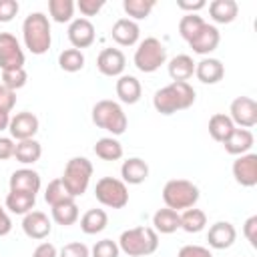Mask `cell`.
I'll use <instances>...</instances> for the list:
<instances>
[{"label": "cell", "instance_id": "1", "mask_svg": "<svg viewBox=\"0 0 257 257\" xmlns=\"http://www.w3.org/2000/svg\"><path fill=\"white\" fill-rule=\"evenodd\" d=\"M195 102V88L189 82H171L159 88L153 96V106L161 114H173L185 110Z\"/></svg>", "mask_w": 257, "mask_h": 257}, {"label": "cell", "instance_id": "2", "mask_svg": "<svg viewBox=\"0 0 257 257\" xmlns=\"http://www.w3.org/2000/svg\"><path fill=\"white\" fill-rule=\"evenodd\" d=\"M22 38L26 48L32 54H44L48 52L52 44V34H50V20L42 12H32L24 18L22 22Z\"/></svg>", "mask_w": 257, "mask_h": 257}, {"label": "cell", "instance_id": "3", "mask_svg": "<svg viewBox=\"0 0 257 257\" xmlns=\"http://www.w3.org/2000/svg\"><path fill=\"white\" fill-rule=\"evenodd\" d=\"M118 249L128 257H145L159 249V235L153 227H133L120 233Z\"/></svg>", "mask_w": 257, "mask_h": 257}, {"label": "cell", "instance_id": "4", "mask_svg": "<svg viewBox=\"0 0 257 257\" xmlns=\"http://www.w3.org/2000/svg\"><path fill=\"white\" fill-rule=\"evenodd\" d=\"M163 201L169 209L181 211V209H191L199 201V189L195 183L187 179H171L163 187Z\"/></svg>", "mask_w": 257, "mask_h": 257}, {"label": "cell", "instance_id": "5", "mask_svg": "<svg viewBox=\"0 0 257 257\" xmlns=\"http://www.w3.org/2000/svg\"><path fill=\"white\" fill-rule=\"evenodd\" d=\"M92 122L112 135H122L126 131V114L122 110V106L114 100H98L92 106Z\"/></svg>", "mask_w": 257, "mask_h": 257}, {"label": "cell", "instance_id": "6", "mask_svg": "<svg viewBox=\"0 0 257 257\" xmlns=\"http://www.w3.org/2000/svg\"><path fill=\"white\" fill-rule=\"evenodd\" d=\"M90 177H92V163L86 157H72L66 163L60 179L72 197H80L82 193H86Z\"/></svg>", "mask_w": 257, "mask_h": 257}, {"label": "cell", "instance_id": "7", "mask_svg": "<svg viewBox=\"0 0 257 257\" xmlns=\"http://www.w3.org/2000/svg\"><path fill=\"white\" fill-rule=\"evenodd\" d=\"M165 60H167V48L155 36L145 38L135 50V66L141 72H155L161 68V64H165Z\"/></svg>", "mask_w": 257, "mask_h": 257}, {"label": "cell", "instance_id": "8", "mask_svg": "<svg viewBox=\"0 0 257 257\" xmlns=\"http://www.w3.org/2000/svg\"><path fill=\"white\" fill-rule=\"evenodd\" d=\"M94 197L100 205L110 207V209H122L128 203V189L126 183L114 177H102L96 181L94 187Z\"/></svg>", "mask_w": 257, "mask_h": 257}, {"label": "cell", "instance_id": "9", "mask_svg": "<svg viewBox=\"0 0 257 257\" xmlns=\"http://www.w3.org/2000/svg\"><path fill=\"white\" fill-rule=\"evenodd\" d=\"M0 68L2 70L24 68V52L16 36L10 32H0Z\"/></svg>", "mask_w": 257, "mask_h": 257}, {"label": "cell", "instance_id": "10", "mask_svg": "<svg viewBox=\"0 0 257 257\" xmlns=\"http://www.w3.org/2000/svg\"><path fill=\"white\" fill-rule=\"evenodd\" d=\"M229 118L241 128H251L257 124V102L249 96H237L229 106Z\"/></svg>", "mask_w": 257, "mask_h": 257}, {"label": "cell", "instance_id": "11", "mask_svg": "<svg viewBox=\"0 0 257 257\" xmlns=\"http://www.w3.org/2000/svg\"><path fill=\"white\" fill-rule=\"evenodd\" d=\"M8 131H10L12 139H16V141L34 139V135L38 133V118H36V114L28 112V110L16 112L14 116H10Z\"/></svg>", "mask_w": 257, "mask_h": 257}, {"label": "cell", "instance_id": "12", "mask_svg": "<svg viewBox=\"0 0 257 257\" xmlns=\"http://www.w3.org/2000/svg\"><path fill=\"white\" fill-rule=\"evenodd\" d=\"M233 177L241 187H255L257 185V155L245 153L237 157L233 163Z\"/></svg>", "mask_w": 257, "mask_h": 257}, {"label": "cell", "instance_id": "13", "mask_svg": "<svg viewBox=\"0 0 257 257\" xmlns=\"http://www.w3.org/2000/svg\"><path fill=\"white\" fill-rule=\"evenodd\" d=\"M22 231L26 233V237L40 241V239H46L50 235L52 223L46 217V213H42V211H30L22 219Z\"/></svg>", "mask_w": 257, "mask_h": 257}, {"label": "cell", "instance_id": "14", "mask_svg": "<svg viewBox=\"0 0 257 257\" xmlns=\"http://www.w3.org/2000/svg\"><path fill=\"white\" fill-rule=\"evenodd\" d=\"M219 40H221V34L217 30V26L213 24H203L201 30L189 40V46L193 48V52L197 54H209L213 52L217 46H219Z\"/></svg>", "mask_w": 257, "mask_h": 257}, {"label": "cell", "instance_id": "15", "mask_svg": "<svg viewBox=\"0 0 257 257\" xmlns=\"http://www.w3.org/2000/svg\"><path fill=\"white\" fill-rule=\"evenodd\" d=\"M126 66V58L118 48H104L96 58V68L104 76H120Z\"/></svg>", "mask_w": 257, "mask_h": 257}, {"label": "cell", "instance_id": "16", "mask_svg": "<svg viewBox=\"0 0 257 257\" xmlns=\"http://www.w3.org/2000/svg\"><path fill=\"white\" fill-rule=\"evenodd\" d=\"M68 40L76 50L88 48L94 42V26H92V22L88 18L72 20L70 26H68Z\"/></svg>", "mask_w": 257, "mask_h": 257}, {"label": "cell", "instance_id": "17", "mask_svg": "<svg viewBox=\"0 0 257 257\" xmlns=\"http://www.w3.org/2000/svg\"><path fill=\"white\" fill-rule=\"evenodd\" d=\"M237 239V231L229 221H217L209 227L207 241L213 249H229Z\"/></svg>", "mask_w": 257, "mask_h": 257}, {"label": "cell", "instance_id": "18", "mask_svg": "<svg viewBox=\"0 0 257 257\" xmlns=\"http://www.w3.org/2000/svg\"><path fill=\"white\" fill-rule=\"evenodd\" d=\"M110 36L116 44L120 46H133L139 42V36H141V28L135 20L131 18H118L112 28H110Z\"/></svg>", "mask_w": 257, "mask_h": 257}, {"label": "cell", "instance_id": "19", "mask_svg": "<svg viewBox=\"0 0 257 257\" xmlns=\"http://www.w3.org/2000/svg\"><path fill=\"white\" fill-rule=\"evenodd\" d=\"M10 191L36 195L40 191V175L32 169H18L10 175Z\"/></svg>", "mask_w": 257, "mask_h": 257}, {"label": "cell", "instance_id": "20", "mask_svg": "<svg viewBox=\"0 0 257 257\" xmlns=\"http://www.w3.org/2000/svg\"><path fill=\"white\" fill-rule=\"evenodd\" d=\"M253 143H255V137L249 128H233V133L225 139L223 147L229 155H239L241 157V155L251 151Z\"/></svg>", "mask_w": 257, "mask_h": 257}, {"label": "cell", "instance_id": "21", "mask_svg": "<svg viewBox=\"0 0 257 257\" xmlns=\"http://www.w3.org/2000/svg\"><path fill=\"white\" fill-rule=\"evenodd\" d=\"M195 74L203 84H217L225 76V66L219 58H203L195 64Z\"/></svg>", "mask_w": 257, "mask_h": 257}, {"label": "cell", "instance_id": "22", "mask_svg": "<svg viewBox=\"0 0 257 257\" xmlns=\"http://www.w3.org/2000/svg\"><path fill=\"white\" fill-rule=\"evenodd\" d=\"M143 94V86L139 82V78L131 76V74H120L116 80V96L120 102L124 104H135L141 100Z\"/></svg>", "mask_w": 257, "mask_h": 257}, {"label": "cell", "instance_id": "23", "mask_svg": "<svg viewBox=\"0 0 257 257\" xmlns=\"http://www.w3.org/2000/svg\"><path fill=\"white\" fill-rule=\"evenodd\" d=\"M120 177H122V183H128V185H141L147 181L149 177V165L139 159V157H133V159H126L120 167Z\"/></svg>", "mask_w": 257, "mask_h": 257}, {"label": "cell", "instance_id": "24", "mask_svg": "<svg viewBox=\"0 0 257 257\" xmlns=\"http://www.w3.org/2000/svg\"><path fill=\"white\" fill-rule=\"evenodd\" d=\"M195 74V62L189 54H177L169 62V76L173 82H187Z\"/></svg>", "mask_w": 257, "mask_h": 257}, {"label": "cell", "instance_id": "25", "mask_svg": "<svg viewBox=\"0 0 257 257\" xmlns=\"http://www.w3.org/2000/svg\"><path fill=\"white\" fill-rule=\"evenodd\" d=\"M153 227L157 233H163V235H169V233H175L177 229H181V215L169 207L165 209H159L155 215H153Z\"/></svg>", "mask_w": 257, "mask_h": 257}, {"label": "cell", "instance_id": "26", "mask_svg": "<svg viewBox=\"0 0 257 257\" xmlns=\"http://www.w3.org/2000/svg\"><path fill=\"white\" fill-rule=\"evenodd\" d=\"M239 6L235 0H213L209 4V14L217 24H229L237 18Z\"/></svg>", "mask_w": 257, "mask_h": 257}, {"label": "cell", "instance_id": "27", "mask_svg": "<svg viewBox=\"0 0 257 257\" xmlns=\"http://www.w3.org/2000/svg\"><path fill=\"white\" fill-rule=\"evenodd\" d=\"M108 223V215L102 209H88L82 217H80V229L86 235H96L100 233Z\"/></svg>", "mask_w": 257, "mask_h": 257}, {"label": "cell", "instance_id": "28", "mask_svg": "<svg viewBox=\"0 0 257 257\" xmlns=\"http://www.w3.org/2000/svg\"><path fill=\"white\" fill-rule=\"evenodd\" d=\"M235 124L233 120L229 118V114H223V112H217L209 118V135L213 141L217 143H225V139L233 133Z\"/></svg>", "mask_w": 257, "mask_h": 257}, {"label": "cell", "instance_id": "29", "mask_svg": "<svg viewBox=\"0 0 257 257\" xmlns=\"http://www.w3.org/2000/svg\"><path fill=\"white\" fill-rule=\"evenodd\" d=\"M42 155V147L38 141L28 139V141H18L14 149V157L22 165H34Z\"/></svg>", "mask_w": 257, "mask_h": 257}, {"label": "cell", "instance_id": "30", "mask_svg": "<svg viewBox=\"0 0 257 257\" xmlns=\"http://www.w3.org/2000/svg\"><path fill=\"white\" fill-rule=\"evenodd\" d=\"M34 203H36V195L22 193V191H10L6 197V207L16 215L30 213L34 209Z\"/></svg>", "mask_w": 257, "mask_h": 257}, {"label": "cell", "instance_id": "31", "mask_svg": "<svg viewBox=\"0 0 257 257\" xmlns=\"http://www.w3.org/2000/svg\"><path fill=\"white\" fill-rule=\"evenodd\" d=\"M94 155L102 161H118L122 157V145L112 137H102L94 145Z\"/></svg>", "mask_w": 257, "mask_h": 257}, {"label": "cell", "instance_id": "32", "mask_svg": "<svg viewBox=\"0 0 257 257\" xmlns=\"http://www.w3.org/2000/svg\"><path fill=\"white\" fill-rule=\"evenodd\" d=\"M205 225H207V215L201 209L191 207L185 209V213L181 215V229L187 233H199L205 229Z\"/></svg>", "mask_w": 257, "mask_h": 257}, {"label": "cell", "instance_id": "33", "mask_svg": "<svg viewBox=\"0 0 257 257\" xmlns=\"http://www.w3.org/2000/svg\"><path fill=\"white\" fill-rule=\"evenodd\" d=\"M52 219L54 223L62 225V227H68L72 223H76L78 219V205L72 201H66V203H60V205H54L52 207Z\"/></svg>", "mask_w": 257, "mask_h": 257}, {"label": "cell", "instance_id": "34", "mask_svg": "<svg viewBox=\"0 0 257 257\" xmlns=\"http://www.w3.org/2000/svg\"><path fill=\"white\" fill-rule=\"evenodd\" d=\"M72 199H74V197L66 191L62 179H54V181H50L48 187H46V191H44V201H46L50 207L60 205V203H66V201H72Z\"/></svg>", "mask_w": 257, "mask_h": 257}, {"label": "cell", "instance_id": "35", "mask_svg": "<svg viewBox=\"0 0 257 257\" xmlns=\"http://www.w3.org/2000/svg\"><path fill=\"white\" fill-rule=\"evenodd\" d=\"M48 12H50L52 20L58 22V24L70 22L72 14H74V2L72 0H50L48 2Z\"/></svg>", "mask_w": 257, "mask_h": 257}, {"label": "cell", "instance_id": "36", "mask_svg": "<svg viewBox=\"0 0 257 257\" xmlns=\"http://www.w3.org/2000/svg\"><path fill=\"white\" fill-rule=\"evenodd\" d=\"M58 66L66 72H78L84 66V54L76 48H66L58 54Z\"/></svg>", "mask_w": 257, "mask_h": 257}, {"label": "cell", "instance_id": "37", "mask_svg": "<svg viewBox=\"0 0 257 257\" xmlns=\"http://www.w3.org/2000/svg\"><path fill=\"white\" fill-rule=\"evenodd\" d=\"M122 8L131 16V20H143L151 14V10L155 8V2L153 0H122Z\"/></svg>", "mask_w": 257, "mask_h": 257}, {"label": "cell", "instance_id": "38", "mask_svg": "<svg viewBox=\"0 0 257 257\" xmlns=\"http://www.w3.org/2000/svg\"><path fill=\"white\" fill-rule=\"evenodd\" d=\"M203 24H205V20H203L199 14H185V16L181 18V22H179V34L189 42V40L201 30Z\"/></svg>", "mask_w": 257, "mask_h": 257}, {"label": "cell", "instance_id": "39", "mask_svg": "<svg viewBox=\"0 0 257 257\" xmlns=\"http://www.w3.org/2000/svg\"><path fill=\"white\" fill-rule=\"evenodd\" d=\"M26 80H28V74H26V70L24 68H16V70H2V84L6 86V88H10V90H18V88H22L24 84H26Z\"/></svg>", "mask_w": 257, "mask_h": 257}, {"label": "cell", "instance_id": "40", "mask_svg": "<svg viewBox=\"0 0 257 257\" xmlns=\"http://www.w3.org/2000/svg\"><path fill=\"white\" fill-rule=\"evenodd\" d=\"M120 249H118V243L112 241V239H102V241H96L92 251H90V257H118Z\"/></svg>", "mask_w": 257, "mask_h": 257}, {"label": "cell", "instance_id": "41", "mask_svg": "<svg viewBox=\"0 0 257 257\" xmlns=\"http://www.w3.org/2000/svg\"><path fill=\"white\" fill-rule=\"evenodd\" d=\"M58 257H90V251L84 243L80 241H74V243H68L60 249Z\"/></svg>", "mask_w": 257, "mask_h": 257}, {"label": "cell", "instance_id": "42", "mask_svg": "<svg viewBox=\"0 0 257 257\" xmlns=\"http://www.w3.org/2000/svg\"><path fill=\"white\" fill-rule=\"evenodd\" d=\"M18 8L16 0H0V22H10L18 14Z\"/></svg>", "mask_w": 257, "mask_h": 257}, {"label": "cell", "instance_id": "43", "mask_svg": "<svg viewBox=\"0 0 257 257\" xmlns=\"http://www.w3.org/2000/svg\"><path fill=\"white\" fill-rule=\"evenodd\" d=\"M177 257H213V253L201 245H183L179 249Z\"/></svg>", "mask_w": 257, "mask_h": 257}, {"label": "cell", "instance_id": "44", "mask_svg": "<svg viewBox=\"0 0 257 257\" xmlns=\"http://www.w3.org/2000/svg\"><path fill=\"white\" fill-rule=\"evenodd\" d=\"M16 104V92L6 88L4 84H0V110L4 112H10Z\"/></svg>", "mask_w": 257, "mask_h": 257}, {"label": "cell", "instance_id": "45", "mask_svg": "<svg viewBox=\"0 0 257 257\" xmlns=\"http://www.w3.org/2000/svg\"><path fill=\"white\" fill-rule=\"evenodd\" d=\"M243 235L247 237V241L251 243V247H257V215L249 217L243 225Z\"/></svg>", "mask_w": 257, "mask_h": 257}, {"label": "cell", "instance_id": "46", "mask_svg": "<svg viewBox=\"0 0 257 257\" xmlns=\"http://www.w3.org/2000/svg\"><path fill=\"white\" fill-rule=\"evenodd\" d=\"M102 0H78V10L84 14V16H94L100 8H102Z\"/></svg>", "mask_w": 257, "mask_h": 257}, {"label": "cell", "instance_id": "47", "mask_svg": "<svg viewBox=\"0 0 257 257\" xmlns=\"http://www.w3.org/2000/svg\"><path fill=\"white\" fill-rule=\"evenodd\" d=\"M14 149H16V145L10 137H0V161L14 157Z\"/></svg>", "mask_w": 257, "mask_h": 257}, {"label": "cell", "instance_id": "48", "mask_svg": "<svg viewBox=\"0 0 257 257\" xmlns=\"http://www.w3.org/2000/svg\"><path fill=\"white\" fill-rule=\"evenodd\" d=\"M32 257H58V253H56V247H54L52 243L44 241V243H40V245L34 249Z\"/></svg>", "mask_w": 257, "mask_h": 257}, {"label": "cell", "instance_id": "49", "mask_svg": "<svg viewBox=\"0 0 257 257\" xmlns=\"http://www.w3.org/2000/svg\"><path fill=\"white\" fill-rule=\"evenodd\" d=\"M177 6H179L181 10H187L189 14H195L197 10L205 8L207 4H205V0H193V2H189V0H179V2H177Z\"/></svg>", "mask_w": 257, "mask_h": 257}, {"label": "cell", "instance_id": "50", "mask_svg": "<svg viewBox=\"0 0 257 257\" xmlns=\"http://www.w3.org/2000/svg\"><path fill=\"white\" fill-rule=\"evenodd\" d=\"M12 231V221H10V217H8V213L4 211V207L0 205V237H4V235H8Z\"/></svg>", "mask_w": 257, "mask_h": 257}, {"label": "cell", "instance_id": "51", "mask_svg": "<svg viewBox=\"0 0 257 257\" xmlns=\"http://www.w3.org/2000/svg\"><path fill=\"white\" fill-rule=\"evenodd\" d=\"M8 124H10V112L0 110V131H6Z\"/></svg>", "mask_w": 257, "mask_h": 257}]
</instances>
